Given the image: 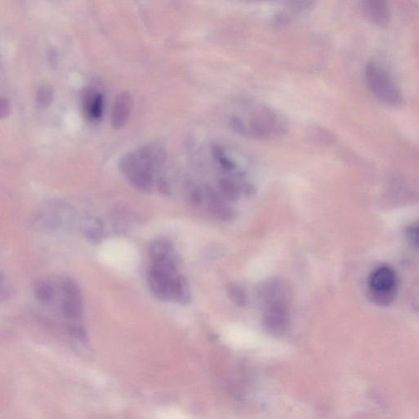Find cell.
Masks as SVG:
<instances>
[{
    "label": "cell",
    "mask_w": 419,
    "mask_h": 419,
    "mask_svg": "<svg viewBox=\"0 0 419 419\" xmlns=\"http://www.w3.org/2000/svg\"><path fill=\"white\" fill-rule=\"evenodd\" d=\"M166 152L159 144H146L126 154L119 163L121 174L132 187L150 193L165 179L160 175L166 162Z\"/></svg>",
    "instance_id": "cell-1"
},
{
    "label": "cell",
    "mask_w": 419,
    "mask_h": 419,
    "mask_svg": "<svg viewBox=\"0 0 419 419\" xmlns=\"http://www.w3.org/2000/svg\"><path fill=\"white\" fill-rule=\"evenodd\" d=\"M229 126L237 133L253 139H271L286 131L284 118L267 106L244 102L233 109Z\"/></svg>",
    "instance_id": "cell-2"
},
{
    "label": "cell",
    "mask_w": 419,
    "mask_h": 419,
    "mask_svg": "<svg viewBox=\"0 0 419 419\" xmlns=\"http://www.w3.org/2000/svg\"><path fill=\"white\" fill-rule=\"evenodd\" d=\"M179 261L151 262L148 284L151 293L162 302L186 304L191 299L186 280L178 273Z\"/></svg>",
    "instance_id": "cell-3"
},
{
    "label": "cell",
    "mask_w": 419,
    "mask_h": 419,
    "mask_svg": "<svg viewBox=\"0 0 419 419\" xmlns=\"http://www.w3.org/2000/svg\"><path fill=\"white\" fill-rule=\"evenodd\" d=\"M365 79L369 90L382 103L398 106L402 102V95L391 75L380 64L370 61L366 66Z\"/></svg>",
    "instance_id": "cell-4"
},
{
    "label": "cell",
    "mask_w": 419,
    "mask_h": 419,
    "mask_svg": "<svg viewBox=\"0 0 419 419\" xmlns=\"http://www.w3.org/2000/svg\"><path fill=\"white\" fill-rule=\"evenodd\" d=\"M398 280L393 269L380 266L375 269L369 279V297L377 305L386 306L393 301Z\"/></svg>",
    "instance_id": "cell-5"
},
{
    "label": "cell",
    "mask_w": 419,
    "mask_h": 419,
    "mask_svg": "<svg viewBox=\"0 0 419 419\" xmlns=\"http://www.w3.org/2000/svg\"><path fill=\"white\" fill-rule=\"evenodd\" d=\"M61 315L68 320L79 321L83 315L84 304L81 289L77 282L70 277H66L61 282Z\"/></svg>",
    "instance_id": "cell-6"
},
{
    "label": "cell",
    "mask_w": 419,
    "mask_h": 419,
    "mask_svg": "<svg viewBox=\"0 0 419 419\" xmlns=\"http://www.w3.org/2000/svg\"><path fill=\"white\" fill-rule=\"evenodd\" d=\"M72 211L66 204L52 202L41 211L37 219L39 226L55 231L70 226Z\"/></svg>",
    "instance_id": "cell-7"
},
{
    "label": "cell",
    "mask_w": 419,
    "mask_h": 419,
    "mask_svg": "<svg viewBox=\"0 0 419 419\" xmlns=\"http://www.w3.org/2000/svg\"><path fill=\"white\" fill-rule=\"evenodd\" d=\"M264 326L268 333L280 336L289 327L288 308L284 304L266 308L264 315Z\"/></svg>",
    "instance_id": "cell-8"
},
{
    "label": "cell",
    "mask_w": 419,
    "mask_h": 419,
    "mask_svg": "<svg viewBox=\"0 0 419 419\" xmlns=\"http://www.w3.org/2000/svg\"><path fill=\"white\" fill-rule=\"evenodd\" d=\"M258 293L259 299L266 308L280 304L286 305L289 295L288 286L280 280L268 282L258 291Z\"/></svg>",
    "instance_id": "cell-9"
},
{
    "label": "cell",
    "mask_w": 419,
    "mask_h": 419,
    "mask_svg": "<svg viewBox=\"0 0 419 419\" xmlns=\"http://www.w3.org/2000/svg\"><path fill=\"white\" fill-rule=\"evenodd\" d=\"M133 99L129 92H120L115 99L111 113V122L117 129L124 126L129 120Z\"/></svg>",
    "instance_id": "cell-10"
},
{
    "label": "cell",
    "mask_w": 419,
    "mask_h": 419,
    "mask_svg": "<svg viewBox=\"0 0 419 419\" xmlns=\"http://www.w3.org/2000/svg\"><path fill=\"white\" fill-rule=\"evenodd\" d=\"M363 10L369 21L378 26H385L390 20L389 8L381 0H365Z\"/></svg>",
    "instance_id": "cell-11"
},
{
    "label": "cell",
    "mask_w": 419,
    "mask_h": 419,
    "mask_svg": "<svg viewBox=\"0 0 419 419\" xmlns=\"http://www.w3.org/2000/svg\"><path fill=\"white\" fill-rule=\"evenodd\" d=\"M148 255L151 262L179 259L173 244L169 240H164V238L154 240L151 242L148 249Z\"/></svg>",
    "instance_id": "cell-12"
},
{
    "label": "cell",
    "mask_w": 419,
    "mask_h": 419,
    "mask_svg": "<svg viewBox=\"0 0 419 419\" xmlns=\"http://www.w3.org/2000/svg\"><path fill=\"white\" fill-rule=\"evenodd\" d=\"M84 110L91 121H98L104 112V97L98 90H90L84 99Z\"/></svg>",
    "instance_id": "cell-13"
},
{
    "label": "cell",
    "mask_w": 419,
    "mask_h": 419,
    "mask_svg": "<svg viewBox=\"0 0 419 419\" xmlns=\"http://www.w3.org/2000/svg\"><path fill=\"white\" fill-rule=\"evenodd\" d=\"M81 231L84 235L92 242H99L104 235V224L95 216H87L81 222Z\"/></svg>",
    "instance_id": "cell-14"
},
{
    "label": "cell",
    "mask_w": 419,
    "mask_h": 419,
    "mask_svg": "<svg viewBox=\"0 0 419 419\" xmlns=\"http://www.w3.org/2000/svg\"><path fill=\"white\" fill-rule=\"evenodd\" d=\"M34 293L39 302L50 305L55 297V286L47 281H39L35 285Z\"/></svg>",
    "instance_id": "cell-15"
},
{
    "label": "cell",
    "mask_w": 419,
    "mask_h": 419,
    "mask_svg": "<svg viewBox=\"0 0 419 419\" xmlns=\"http://www.w3.org/2000/svg\"><path fill=\"white\" fill-rule=\"evenodd\" d=\"M220 188L222 193L228 199H236L238 197V188L237 185L229 179H222L220 182Z\"/></svg>",
    "instance_id": "cell-16"
},
{
    "label": "cell",
    "mask_w": 419,
    "mask_h": 419,
    "mask_svg": "<svg viewBox=\"0 0 419 419\" xmlns=\"http://www.w3.org/2000/svg\"><path fill=\"white\" fill-rule=\"evenodd\" d=\"M52 98V90L50 86H42L39 88L37 92V100L38 104L46 107L51 102Z\"/></svg>",
    "instance_id": "cell-17"
},
{
    "label": "cell",
    "mask_w": 419,
    "mask_h": 419,
    "mask_svg": "<svg viewBox=\"0 0 419 419\" xmlns=\"http://www.w3.org/2000/svg\"><path fill=\"white\" fill-rule=\"evenodd\" d=\"M407 240L413 248L419 250V223L413 224L407 228Z\"/></svg>",
    "instance_id": "cell-18"
},
{
    "label": "cell",
    "mask_w": 419,
    "mask_h": 419,
    "mask_svg": "<svg viewBox=\"0 0 419 419\" xmlns=\"http://www.w3.org/2000/svg\"><path fill=\"white\" fill-rule=\"evenodd\" d=\"M228 292L233 301L237 304V305H244L245 295L240 289H238L237 286H231Z\"/></svg>",
    "instance_id": "cell-19"
}]
</instances>
